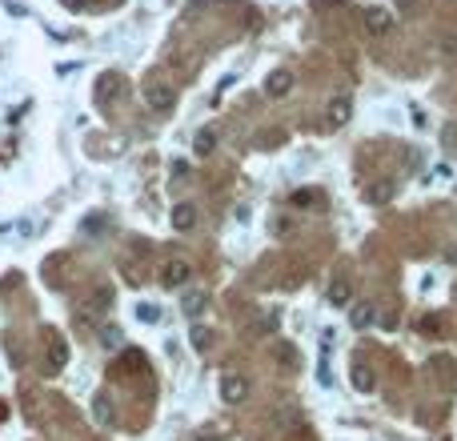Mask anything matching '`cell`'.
I'll return each mask as SVG.
<instances>
[{
  "mask_svg": "<svg viewBox=\"0 0 457 441\" xmlns=\"http://www.w3.org/2000/svg\"><path fill=\"white\" fill-rule=\"evenodd\" d=\"M361 24H365V33L369 36H389L393 33V13L389 8H381V4H369L365 17H361Z\"/></svg>",
  "mask_w": 457,
  "mask_h": 441,
  "instance_id": "3957f363",
  "label": "cell"
},
{
  "mask_svg": "<svg viewBox=\"0 0 457 441\" xmlns=\"http://www.w3.org/2000/svg\"><path fill=\"white\" fill-rule=\"evenodd\" d=\"M221 397H225L228 405H241V401L249 397V381L241 373H228L225 381H221Z\"/></svg>",
  "mask_w": 457,
  "mask_h": 441,
  "instance_id": "ba28073f",
  "label": "cell"
},
{
  "mask_svg": "<svg viewBox=\"0 0 457 441\" xmlns=\"http://www.w3.org/2000/svg\"><path fill=\"white\" fill-rule=\"evenodd\" d=\"M329 301H333V305H349V301H353V285H349V281H333V285H329Z\"/></svg>",
  "mask_w": 457,
  "mask_h": 441,
  "instance_id": "2e32d148",
  "label": "cell"
},
{
  "mask_svg": "<svg viewBox=\"0 0 457 441\" xmlns=\"http://www.w3.org/2000/svg\"><path fill=\"white\" fill-rule=\"evenodd\" d=\"M137 317H141L145 325H157V321H161V309H157V305H137Z\"/></svg>",
  "mask_w": 457,
  "mask_h": 441,
  "instance_id": "44dd1931",
  "label": "cell"
},
{
  "mask_svg": "<svg viewBox=\"0 0 457 441\" xmlns=\"http://www.w3.org/2000/svg\"><path fill=\"white\" fill-rule=\"evenodd\" d=\"M205 309H209V293H205V289H196V285L180 289V313H185V317H201Z\"/></svg>",
  "mask_w": 457,
  "mask_h": 441,
  "instance_id": "277c9868",
  "label": "cell"
},
{
  "mask_svg": "<svg viewBox=\"0 0 457 441\" xmlns=\"http://www.w3.org/2000/svg\"><path fill=\"white\" fill-rule=\"evenodd\" d=\"M193 281V265L185 261V257H169L161 265V285L164 289H180V285H189Z\"/></svg>",
  "mask_w": 457,
  "mask_h": 441,
  "instance_id": "7a4b0ae2",
  "label": "cell"
},
{
  "mask_svg": "<svg viewBox=\"0 0 457 441\" xmlns=\"http://www.w3.org/2000/svg\"><path fill=\"white\" fill-rule=\"evenodd\" d=\"M417 4H421V0H397V8H401V13H413Z\"/></svg>",
  "mask_w": 457,
  "mask_h": 441,
  "instance_id": "484cf974",
  "label": "cell"
},
{
  "mask_svg": "<svg viewBox=\"0 0 457 441\" xmlns=\"http://www.w3.org/2000/svg\"><path fill=\"white\" fill-rule=\"evenodd\" d=\"M289 229H293V225H289V217H277V221H273V237H285Z\"/></svg>",
  "mask_w": 457,
  "mask_h": 441,
  "instance_id": "d4e9b609",
  "label": "cell"
},
{
  "mask_svg": "<svg viewBox=\"0 0 457 441\" xmlns=\"http://www.w3.org/2000/svg\"><path fill=\"white\" fill-rule=\"evenodd\" d=\"M393 193H397V189H393V180H377V185H369L365 201H369V205H389Z\"/></svg>",
  "mask_w": 457,
  "mask_h": 441,
  "instance_id": "4fadbf2b",
  "label": "cell"
},
{
  "mask_svg": "<svg viewBox=\"0 0 457 441\" xmlns=\"http://www.w3.org/2000/svg\"><path fill=\"white\" fill-rule=\"evenodd\" d=\"M116 4H121V0H116Z\"/></svg>",
  "mask_w": 457,
  "mask_h": 441,
  "instance_id": "f546056e",
  "label": "cell"
},
{
  "mask_svg": "<svg viewBox=\"0 0 457 441\" xmlns=\"http://www.w3.org/2000/svg\"><path fill=\"white\" fill-rule=\"evenodd\" d=\"M84 0H65V8H72V13H77V8H81Z\"/></svg>",
  "mask_w": 457,
  "mask_h": 441,
  "instance_id": "f1b7e54d",
  "label": "cell"
},
{
  "mask_svg": "<svg viewBox=\"0 0 457 441\" xmlns=\"http://www.w3.org/2000/svg\"><path fill=\"white\" fill-rule=\"evenodd\" d=\"M353 389L357 393H373L377 389V377H373V369H369V365H353Z\"/></svg>",
  "mask_w": 457,
  "mask_h": 441,
  "instance_id": "7c38bea8",
  "label": "cell"
},
{
  "mask_svg": "<svg viewBox=\"0 0 457 441\" xmlns=\"http://www.w3.org/2000/svg\"><path fill=\"white\" fill-rule=\"evenodd\" d=\"M345 0H317V8H341Z\"/></svg>",
  "mask_w": 457,
  "mask_h": 441,
  "instance_id": "83f0119b",
  "label": "cell"
},
{
  "mask_svg": "<svg viewBox=\"0 0 457 441\" xmlns=\"http://www.w3.org/2000/svg\"><path fill=\"white\" fill-rule=\"evenodd\" d=\"M329 129H341V125H349L353 121V100L349 97H333L329 100Z\"/></svg>",
  "mask_w": 457,
  "mask_h": 441,
  "instance_id": "9c48e42d",
  "label": "cell"
},
{
  "mask_svg": "<svg viewBox=\"0 0 457 441\" xmlns=\"http://www.w3.org/2000/svg\"><path fill=\"white\" fill-rule=\"evenodd\" d=\"M68 361V349L61 337H49V357H45V373H61Z\"/></svg>",
  "mask_w": 457,
  "mask_h": 441,
  "instance_id": "30bf717a",
  "label": "cell"
},
{
  "mask_svg": "<svg viewBox=\"0 0 457 441\" xmlns=\"http://www.w3.org/2000/svg\"><path fill=\"white\" fill-rule=\"evenodd\" d=\"M169 221H173V229H177V233H193V229H196V221H201V212H196L193 201H180L177 209H173V217H169Z\"/></svg>",
  "mask_w": 457,
  "mask_h": 441,
  "instance_id": "8992f818",
  "label": "cell"
},
{
  "mask_svg": "<svg viewBox=\"0 0 457 441\" xmlns=\"http://www.w3.org/2000/svg\"><path fill=\"white\" fill-rule=\"evenodd\" d=\"M293 72H289V68H273V72H269V81H265V93H269V97L277 100V97H289V93H293Z\"/></svg>",
  "mask_w": 457,
  "mask_h": 441,
  "instance_id": "52a82bcc",
  "label": "cell"
},
{
  "mask_svg": "<svg viewBox=\"0 0 457 441\" xmlns=\"http://www.w3.org/2000/svg\"><path fill=\"white\" fill-rule=\"evenodd\" d=\"M100 345H104V349H121V345H125V333H121V329L116 325H100Z\"/></svg>",
  "mask_w": 457,
  "mask_h": 441,
  "instance_id": "e0dca14e",
  "label": "cell"
},
{
  "mask_svg": "<svg viewBox=\"0 0 457 441\" xmlns=\"http://www.w3.org/2000/svg\"><path fill=\"white\" fill-rule=\"evenodd\" d=\"M293 205H301V209H305V205H321V193H313V189H309V193H305V189H297Z\"/></svg>",
  "mask_w": 457,
  "mask_h": 441,
  "instance_id": "603a6c76",
  "label": "cell"
},
{
  "mask_svg": "<svg viewBox=\"0 0 457 441\" xmlns=\"http://www.w3.org/2000/svg\"><path fill=\"white\" fill-rule=\"evenodd\" d=\"M145 105L153 109V113H173V105H177V93L169 88V84H157V88H148L145 93Z\"/></svg>",
  "mask_w": 457,
  "mask_h": 441,
  "instance_id": "5b68a950",
  "label": "cell"
},
{
  "mask_svg": "<svg viewBox=\"0 0 457 441\" xmlns=\"http://www.w3.org/2000/svg\"><path fill=\"white\" fill-rule=\"evenodd\" d=\"M277 329V317L273 313H265L261 321H253V337H265V333H273Z\"/></svg>",
  "mask_w": 457,
  "mask_h": 441,
  "instance_id": "ffe728a7",
  "label": "cell"
},
{
  "mask_svg": "<svg viewBox=\"0 0 457 441\" xmlns=\"http://www.w3.org/2000/svg\"><path fill=\"white\" fill-rule=\"evenodd\" d=\"M441 145H445V148H457V121H449V125L441 129Z\"/></svg>",
  "mask_w": 457,
  "mask_h": 441,
  "instance_id": "cb8c5ba5",
  "label": "cell"
},
{
  "mask_svg": "<svg viewBox=\"0 0 457 441\" xmlns=\"http://www.w3.org/2000/svg\"><path fill=\"white\" fill-rule=\"evenodd\" d=\"M189 341H193V349H209V345H212V333H209L205 325H196L193 333H189Z\"/></svg>",
  "mask_w": 457,
  "mask_h": 441,
  "instance_id": "d6986e66",
  "label": "cell"
},
{
  "mask_svg": "<svg viewBox=\"0 0 457 441\" xmlns=\"http://www.w3.org/2000/svg\"><path fill=\"white\" fill-rule=\"evenodd\" d=\"M437 52L445 56V61H454V56H457V36H441V40H437Z\"/></svg>",
  "mask_w": 457,
  "mask_h": 441,
  "instance_id": "7402d4cb",
  "label": "cell"
},
{
  "mask_svg": "<svg viewBox=\"0 0 457 441\" xmlns=\"http://www.w3.org/2000/svg\"><path fill=\"white\" fill-rule=\"evenodd\" d=\"M421 333H441V325H437V321H429V317H425V321H421Z\"/></svg>",
  "mask_w": 457,
  "mask_h": 441,
  "instance_id": "4316f807",
  "label": "cell"
},
{
  "mask_svg": "<svg viewBox=\"0 0 457 441\" xmlns=\"http://www.w3.org/2000/svg\"><path fill=\"white\" fill-rule=\"evenodd\" d=\"M93 417H97V425L113 421V401H109V393H97V397H93Z\"/></svg>",
  "mask_w": 457,
  "mask_h": 441,
  "instance_id": "5bb4252c",
  "label": "cell"
},
{
  "mask_svg": "<svg viewBox=\"0 0 457 441\" xmlns=\"http://www.w3.org/2000/svg\"><path fill=\"white\" fill-rule=\"evenodd\" d=\"M113 305H116V289H113V285H97V289L81 301V317H84V321H100V317L113 309Z\"/></svg>",
  "mask_w": 457,
  "mask_h": 441,
  "instance_id": "6da1fadb",
  "label": "cell"
},
{
  "mask_svg": "<svg viewBox=\"0 0 457 441\" xmlns=\"http://www.w3.org/2000/svg\"><path fill=\"white\" fill-rule=\"evenodd\" d=\"M277 361L285 365V369H297V345L281 341V345H277Z\"/></svg>",
  "mask_w": 457,
  "mask_h": 441,
  "instance_id": "ac0fdd59",
  "label": "cell"
},
{
  "mask_svg": "<svg viewBox=\"0 0 457 441\" xmlns=\"http://www.w3.org/2000/svg\"><path fill=\"white\" fill-rule=\"evenodd\" d=\"M212 148H217V132H212V129H201V132L193 137V153H196V157H209Z\"/></svg>",
  "mask_w": 457,
  "mask_h": 441,
  "instance_id": "9a60e30c",
  "label": "cell"
},
{
  "mask_svg": "<svg viewBox=\"0 0 457 441\" xmlns=\"http://www.w3.org/2000/svg\"><path fill=\"white\" fill-rule=\"evenodd\" d=\"M373 321H377V309L369 305V301H357L353 313H349V325H353V329H369Z\"/></svg>",
  "mask_w": 457,
  "mask_h": 441,
  "instance_id": "8fae6325",
  "label": "cell"
}]
</instances>
